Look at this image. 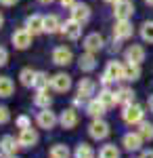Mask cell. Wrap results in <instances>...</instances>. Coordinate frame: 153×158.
Wrapping results in <instances>:
<instances>
[{
    "mask_svg": "<svg viewBox=\"0 0 153 158\" xmlns=\"http://www.w3.org/2000/svg\"><path fill=\"white\" fill-rule=\"evenodd\" d=\"M40 2H42V4H50L53 0H40Z\"/></svg>",
    "mask_w": 153,
    "mask_h": 158,
    "instance_id": "obj_43",
    "label": "cell"
},
{
    "mask_svg": "<svg viewBox=\"0 0 153 158\" xmlns=\"http://www.w3.org/2000/svg\"><path fill=\"white\" fill-rule=\"evenodd\" d=\"M15 122H17V127H19V129H29V127H32V120H29L27 116H19Z\"/></svg>",
    "mask_w": 153,
    "mask_h": 158,
    "instance_id": "obj_36",
    "label": "cell"
},
{
    "mask_svg": "<svg viewBox=\"0 0 153 158\" xmlns=\"http://www.w3.org/2000/svg\"><path fill=\"white\" fill-rule=\"evenodd\" d=\"M141 158H153V152H151V150H145Z\"/></svg>",
    "mask_w": 153,
    "mask_h": 158,
    "instance_id": "obj_40",
    "label": "cell"
},
{
    "mask_svg": "<svg viewBox=\"0 0 153 158\" xmlns=\"http://www.w3.org/2000/svg\"><path fill=\"white\" fill-rule=\"evenodd\" d=\"M88 133H90V137L96 139V141L107 139V137H109V124H107L103 118H94V120L90 122V127H88Z\"/></svg>",
    "mask_w": 153,
    "mask_h": 158,
    "instance_id": "obj_2",
    "label": "cell"
},
{
    "mask_svg": "<svg viewBox=\"0 0 153 158\" xmlns=\"http://www.w3.org/2000/svg\"><path fill=\"white\" fill-rule=\"evenodd\" d=\"M38 143V133H36V129H21V133H19V146L21 148H34Z\"/></svg>",
    "mask_w": 153,
    "mask_h": 158,
    "instance_id": "obj_12",
    "label": "cell"
},
{
    "mask_svg": "<svg viewBox=\"0 0 153 158\" xmlns=\"http://www.w3.org/2000/svg\"><path fill=\"white\" fill-rule=\"evenodd\" d=\"M13 47L15 49H19V51H25L29 44H32V32L27 30V27H21V30H15L13 32Z\"/></svg>",
    "mask_w": 153,
    "mask_h": 158,
    "instance_id": "obj_3",
    "label": "cell"
},
{
    "mask_svg": "<svg viewBox=\"0 0 153 158\" xmlns=\"http://www.w3.org/2000/svg\"><path fill=\"white\" fill-rule=\"evenodd\" d=\"M143 116H145V112L139 103H130L122 112V118H124L126 124H139V122H143Z\"/></svg>",
    "mask_w": 153,
    "mask_h": 158,
    "instance_id": "obj_1",
    "label": "cell"
},
{
    "mask_svg": "<svg viewBox=\"0 0 153 158\" xmlns=\"http://www.w3.org/2000/svg\"><path fill=\"white\" fill-rule=\"evenodd\" d=\"M84 49L88 51V53H96V51H101V49H103V36L96 34V32L88 34V36L84 38Z\"/></svg>",
    "mask_w": 153,
    "mask_h": 158,
    "instance_id": "obj_15",
    "label": "cell"
},
{
    "mask_svg": "<svg viewBox=\"0 0 153 158\" xmlns=\"http://www.w3.org/2000/svg\"><path fill=\"white\" fill-rule=\"evenodd\" d=\"M86 112H88V116H92V118H103V114L107 112V108L99 101V99H92V101H88Z\"/></svg>",
    "mask_w": 153,
    "mask_h": 158,
    "instance_id": "obj_22",
    "label": "cell"
},
{
    "mask_svg": "<svg viewBox=\"0 0 153 158\" xmlns=\"http://www.w3.org/2000/svg\"><path fill=\"white\" fill-rule=\"evenodd\" d=\"M6 61H9V51L4 49V47H0V68L6 65Z\"/></svg>",
    "mask_w": 153,
    "mask_h": 158,
    "instance_id": "obj_37",
    "label": "cell"
},
{
    "mask_svg": "<svg viewBox=\"0 0 153 158\" xmlns=\"http://www.w3.org/2000/svg\"><path fill=\"white\" fill-rule=\"evenodd\" d=\"M50 86H53L57 93H67L71 89V76L69 74H63V72L55 74V76L50 78Z\"/></svg>",
    "mask_w": 153,
    "mask_h": 158,
    "instance_id": "obj_6",
    "label": "cell"
},
{
    "mask_svg": "<svg viewBox=\"0 0 153 158\" xmlns=\"http://www.w3.org/2000/svg\"><path fill=\"white\" fill-rule=\"evenodd\" d=\"M44 32H46V34L61 32V21H59L57 15H46V17H44Z\"/></svg>",
    "mask_w": 153,
    "mask_h": 158,
    "instance_id": "obj_25",
    "label": "cell"
},
{
    "mask_svg": "<svg viewBox=\"0 0 153 158\" xmlns=\"http://www.w3.org/2000/svg\"><path fill=\"white\" fill-rule=\"evenodd\" d=\"M122 146L126 148L128 152H134V150H141L143 146V137L139 133H126L122 137Z\"/></svg>",
    "mask_w": 153,
    "mask_h": 158,
    "instance_id": "obj_17",
    "label": "cell"
},
{
    "mask_svg": "<svg viewBox=\"0 0 153 158\" xmlns=\"http://www.w3.org/2000/svg\"><path fill=\"white\" fill-rule=\"evenodd\" d=\"M132 13H134V4H132V0H118V2L113 4V15H116L118 21L130 19Z\"/></svg>",
    "mask_w": 153,
    "mask_h": 158,
    "instance_id": "obj_4",
    "label": "cell"
},
{
    "mask_svg": "<svg viewBox=\"0 0 153 158\" xmlns=\"http://www.w3.org/2000/svg\"><path fill=\"white\" fill-rule=\"evenodd\" d=\"M99 158H120V150L113 143H107V146L101 148L99 152Z\"/></svg>",
    "mask_w": 153,
    "mask_h": 158,
    "instance_id": "obj_32",
    "label": "cell"
},
{
    "mask_svg": "<svg viewBox=\"0 0 153 158\" xmlns=\"http://www.w3.org/2000/svg\"><path fill=\"white\" fill-rule=\"evenodd\" d=\"M73 158H94V150L88 143H80L73 152Z\"/></svg>",
    "mask_w": 153,
    "mask_h": 158,
    "instance_id": "obj_31",
    "label": "cell"
},
{
    "mask_svg": "<svg viewBox=\"0 0 153 158\" xmlns=\"http://www.w3.org/2000/svg\"><path fill=\"white\" fill-rule=\"evenodd\" d=\"M50 158H71V152L65 143H55L50 148Z\"/></svg>",
    "mask_w": 153,
    "mask_h": 158,
    "instance_id": "obj_27",
    "label": "cell"
},
{
    "mask_svg": "<svg viewBox=\"0 0 153 158\" xmlns=\"http://www.w3.org/2000/svg\"><path fill=\"white\" fill-rule=\"evenodd\" d=\"M36 120H38V127H40V129L50 131V129H55V124L59 122V118L55 116V112H50V110L46 108V110H42V112L38 114V118H36Z\"/></svg>",
    "mask_w": 153,
    "mask_h": 158,
    "instance_id": "obj_8",
    "label": "cell"
},
{
    "mask_svg": "<svg viewBox=\"0 0 153 158\" xmlns=\"http://www.w3.org/2000/svg\"><path fill=\"white\" fill-rule=\"evenodd\" d=\"M34 103L38 106V108H42V110L50 108L53 97L48 95V86H46V89H38V93H36V97H34Z\"/></svg>",
    "mask_w": 153,
    "mask_h": 158,
    "instance_id": "obj_20",
    "label": "cell"
},
{
    "mask_svg": "<svg viewBox=\"0 0 153 158\" xmlns=\"http://www.w3.org/2000/svg\"><path fill=\"white\" fill-rule=\"evenodd\" d=\"M25 27L32 32V36L42 34V32H44V17H42V15H29V17L25 19Z\"/></svg>",
    "mask_w": 153,
    "mask_h": 158,
    "instance_id": "obj_14",
    "label": "cell"
},
{
    "mask_svg": "<svg viewBox=\"0 0 153 158\" xmlns=\"http://www.w3.org/2000/svg\"><path fill=\"white\" fill-rule=\"evenodd\" d=\"M71 19H76L78 23H86L90 19V6L84 2H76L71 6Z\"/></svg>",
    "mask_w": 153,
    "mask_h": 158,
    "instance_id": "obj_9",
    "label": "cell"
},
{
    "mask_svg": "<svg viewBox=\"0 0 153 158\" xmlns=\"http://www.w3.org/2000/svg\"><path fill=\"white\" fill-rule=\"evenodd\" d=\"M61 34L69 40H78L82 36V23H78L76 19H67L65 23H61Z\"/></svg>",
    "mask_w": 153,
    "mask_h": 158,
    "instance_id": "obj_5",
    "label": "cell"
},
{
    "mask_svg": "<svg viewBox=\"0 0 153 158\" xmlns=\"http://www.w3.org/2000/svg\"><path fill=\"white\" fill-rule=\"evenodd\" d=\"M143 59H145V49L141 44H132L126 49V61L128 63H134V65H141Z\"/></svg>",
    "mask_w": 153,
    "mask_h": 158,
    "instance_id": "obj_13",
    "label": "cell"
},
{
    "mask_svg": "<svg viewBox=\"0 0 153 158\" xmlns=\"http://www.w3.org/2000/svg\"><path fill=\"white\" fill-rule=\"evenodd\" d=\"M78 112L73 108H67V110H63L61 112V116H59V122H61V127L63 129H73L76 124H78Z\"/></svg>",
    "mask_w": 153,
    "mask_h": 158,
    "instance_id": "obj_11",
    "label": "cell"
},
{
    "mask_svg": "<svg viewBox=\"0 0 153 158\" xmlns=\"http://www.w3.org/2000/svg\"><path fill=\"white\" fill-rule=\"evenodd\" d=\"M149 110H151V112H153V95H151V97H149Z\"/></svg>",
    "mask_w": 153,
    "mask_h": 158,
    "instance_id": "obj_41",
    "label": "cell"
},
{
    "mask_svg": "<svg viewBox=\"0 0 153 158\" xmlns=\"http://www.w3.org/2000/svg\"><path fill=\"white\" fill-rule=\"evenodd\" d=\"M94 91H96V85H94V80H90V78H82L80 80V85H78V95L84 99L92 97Z\"/></svg>",
    "mask_w": 153,
    "mask_h": 158,
    "instance_id": "obj_18",
    "label": "cell"
},
{
    "mask_svg": "<svg viewBox=\"0 0 153 158\" xmlns=\"http://www.w3.org/2000/svg\"><path fill=\"white\" fill-rule=\"evenodd\" d=\"M139 78H141V65L126 63V68H124V80H139Z\"/></svg>",
    "mask_w": 153,
    "mask_h": 158,
    "instance_id": "obj_28",
    "label": "cell"
},
{
    "mask_svg": "<svg viewBox=\"0 0 153 158\" xmlns=\"http://www.w3.org/2000/svg\"><path fill=\"white\" fill-rule=\"evenodd\" d=\"M34 86H36V89H46V86H48V76L44 72H36Z\"/></svg>",
    "mask_w": 153,
    "mask_h": 158,
    "instance_id": "obj_34",
    "label": "cell"
},
{
    "mask_svg": "<svg viewBox=\"0 0 153 158\" xmlns=\"http://www.w3.org/2000/svg\"><path fill=\"white\" fill-rule=\"evenodd\" d=\"M4 158H17V154H9V156H4Z\"/></svg>",
    "mask_w": 153,
    "mask_h": 158,
    "instance_id": "obj_44",
    "label": "cell"
},
{
    "mask_svg": "<svg viewBox=\"0 0 153 158\" xmlns=\"http://www.w3.org/2000/svg\"><path fill=\"white\" fill-rule=\"evenodd\" d=\"M34 78H36V72L32 68H23V70L19 72V80H21L23 86H34Z\"/></svg>",
    "mask_w": 153,
    "mask_h": 158,
    "instance_id": "obj_30",
    "label": "cell"
},
{
    "mask_svg": "<svg viewBox=\"0 0 153 158\" xmlns=\"http://www.w3.org/2000/svg\"><path fill=\"white\" fill-rule=\"evenodd\" d=\"M132 36V23H130L128 19H124V21H118L116 27H113V38L116 40H126V38Z\"/></svg>",
    "mask_w": 153,
    "mask_h": 158,
    "instance_id": "obj_16",
    "label": "cell"
},
{
    "mask_svg": "<svg viewBox=\"0 0 153 158\" xmlns=\"http://www.w3.org/2000/svg\"><path fill=\"white\" fill-rule=\"evenodd\" d=\"M17 0H0V4H4V6H13Z\"/></svg>",
    "mask_w": 153,
    "mask_h": 158,
    "instance_id": "obj_39",
    "label": "cell"
},
{
    "mask_svg": "<svg viewBox=\"0 0 153 158\" xmlns=\"http://www.w3.org/2000/svg\"><path fill=\"white\" fill-rule=\"evenodd\" d=\"M13 91H15V85L9 76H0V97H11Z\"/></svg>",
    "mask_w": 153,
    "mask_h": 158,
    "instance_id": "obj_26",
    "label": "cell"
},
{
    "mask_svg": "<svg viewBox=\"0 0 153 158\" xmlns=\"http://www.w3.org/2000/svg\"><path fill=\"white\" fill-rule=\"evenodd\" d=\"M2 23H4V17H2V13H0V27H2Z\"/></svg>",
    "mask_w": 153,
    "mask_h": 158,
    "instance_id": "obj_42",
    "label": "cell"
},
{
    "mask_svg": "<svg viewBox=\"0 0 153 158\" xmlns=\"http://www.w3.org/2000/svg\"><path fill=\"white\" fill-rule=\"evenodd\" d=\"M105 2H111V4H116V2H118V0H105Z\"/></svg>",
    "mask_w": 153,
    "mask_h": 158,
    "instance_id": "obj_45",
    "label": "cell"
},
{
    "mask_svg": "<svg viewBox=\"0 0 153 158\" xmlns=\"http://www.w3.org/2000/svg\"><path fill=\"white\" fill-rule=\"evenodd\" d=\"M11 120V112L6 106H0V124H6V122Z\"/></svg>",
    "mask_w": 153,
    "mask_h": 158,
    "instance_id": "obj_35",
    "label": "cell"
},
{
    "mask_svg": "<svg viewBox=\"0 0 153 158\" xmlns=\"http://www.w3.org/2000/svg\"><path fill=\"white\" fill-rule=\"evenodd\" d=\"M124 63L120 61H109L105 68V76L111 80V82H118V80H124Z\"/></svg>",
    "mask_w": 153,
    "mask_h": 158,
    "instance_id": "obj_7",
    "label": "cell"
},
{
    "mask_svg": "<svg viewBox=\"0 0 153 158\" xmlns=\"http://www.w3.org/2000/svg\"><path fill=\"white\" fill-rule=\"evenodd\" d=\"M53 61L57 65H69L71 61H73V53H71L69 47H57V49L53 51Z\"/></svg>",
    "mask_w": 153,
    "mask_h": 158,
    "instance_id": "obj_10",
    "label": "cell"
},
{
    "mask_svg": "<svg viewBox=\"0 0 153 158\" xmlns=\"http://www.w3.org/2000/svg\"><path fill=\"white\" fill-rule=\"evenodd\" d=\"M0 146H2V150L6 152V154H17V150H19V139H15L13 135H4L2 139H0Z\"/></svg>",
    "mask_w": 153,
    "mask_h": 158,
    "instance_id": "obj_21",
    "label": "cell"
},
{
    "mask_svg": "<svg viewBox=\"0 0 153 158\" xmlns=\"http://www.w3.org/2000/svg\"><path fill=\"white\" fill-rule=\"evenodd\" d=\"M141 36L145 42H153V21H145L141 27Z\"/></svg>",
    "mask_w": 153,
    "mask_h": 158,
    "instance_id": "obj_33",
    "label": "cell"
},
{
    "mask_svg": "<svg viewBox=\"0 0 153 158\" xmlns=\"http://www.w3.org/2000/svg\"><path fill=\"white\" fill-rule=\"evenodd\" d=\"M99 101H101V103H103V106H105L107 110L109 108H113V106H116V103H118V97H116V91H111V89H109V86H105V89H103V91H101V93H99Z\"/></svg>",
    "mask_w": 153,
    "mask_h": 158,
    "instance_id": "obj_19",
    "label": "cell"
},
{
    "mask_svg": "<svg viewBox=\"0 0 153 158\" xmlns=\"http://www.w3.org/2000/svg\"><path fill=\"white\" fill-rule=\"evenodd\" d=\"M61 4H63L65 9H71V6L76 4V0H61Z\"/></svg>",
    "mask_w": 153,
    "mask_h": 158,
    "instance_id": "obj_38",
    "label": "cell"
},
{
    "mask_svg": "<svg viewBox=\"0 0 153 158\" xmlns=\"http://www.w3.org/2000/svg\"><path fill=\"white\" fill-rule=\"evenodd\" d=\"M145 2H147V4H151V6H153V0H145Z\"/></svg>",
    "mask_w": 153,
    "mask_h": 158,
    "instance_id": "obj_46",
    "label": "cell"
},
{
    "mask_svg": "<svg viewBox=\"0 0 153 158\" xmlns=\"http://www.w3.org/2000/svg\"><path fill=\"white\" fill-rule=\"evenodd\" d=\"M136 133L143 137V141H151L153 139V124L151 122H145V120L139 122V131Z\"/></svg>",
    "mask_w": 153,
    "mask_h": 158,
    "instance_id": "obj_29",
    "label": "cell"
},
{
    "mask_svg": "<svg viewBox=\"0 0 153 158\" xmlns=\"http://www.w3.org/2000/svg\"><path fill=\"white\" fill-rule=\"evenodd\" d=\"M80 70L82 72H92L94 68H96V59H94V53H84V55H80Z\"/></svg>",
    "mask_w": 153,
    "mask_h": 158,
    "instance_id": "obj_24",
    "label": "cell"
},
{
    "mask_svg": "<svg viewBox=\"0 0 153 158\" xmlns=\"http://www.w3.org/2000/svg\"><path fill=\"white\" fill-rule=\"evenodd\" d=\"M116 97H118L120 106L126 108V106H130V103H134V91L124 86V89H118V91H116Z\"/></svg>",
    "mask_w": 153,
    "mask_h": 158,
    "instance_id": "obj_23",
    "label": "cell"
}]
</instances>
